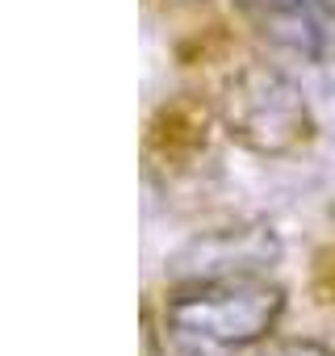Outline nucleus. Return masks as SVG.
Listing matches in <instances>:
<instances>
[{"instance_id": "nucleus-1", "label": "nucleus", "mask_w": 335, "mask_h": 356, "mask_svg": "<svg viewBox=\"0 0 335 356\" xmlns=\"http://www.w3.org/2000/svg\"><path fill=\"white\" fill-rule=\"evenodd\" d=\"M285 310V293L260 277L172 285L163 323L193 348H247L264 339Z\"/></svg>"}, {"instance_id": "nucleus-2", "label": "nucleus", "mask_w": 335, "mask_h": 356, "mask_svg": "<svg viewBox=\"0 0 335 356\" xmlns=\"http://www.w3.org/2000/svg\"><path fill=\"white\" fill-rule=\"evenodd\" d=\"M222 126L260 155H289L314 138V118L302 101V88L268 63H247L231 76L222 97Z\"/></svg>"}, {"instance_id": "nucleus-3", "label": "nucleus", "mask_w": 335, "mask_h": 356, "mask_svg": "<svg viewBox=\"0 0 335 356\" xmlns=\"http://www.w3.org/2000/svg\"><path fill=\"white\" fill-rule=\"evenodd\" d=\"M281 256V239L264 222L247 227H218L193 235L172 260L168 281L172 285H202V281H231V277H260Z\"/></svg>"}, {"instance_id": "nucleus-4", "label": "nucleus", "mask_w": 335, "mask_h": 356, "mask_svg": "<svg viewBox=\"0 0 335 356\" xmlns=\"http://www.w3.org/2000/svg\"><path fill=\"white\" fill-rule=\"evenodd\" d=\"M239 22L268 47L310 63L335 59V5L331 0H235Z\"/></svg>"}, {"instance_id": "nucleus-5", "label": "nucleus", "mask_w": 335, "mask_h": 356, "mask_svg": "<svg viewBox=\"0 0 335 356\" xmlns=\"http://www.w3.org/2000/svg\"><path fill=\"white\" fill-rule=\"evenodd\" d=\"M260 356H331V352L322 343H310V339H285V343H272Z\"/></svg>"}]
</instances>
